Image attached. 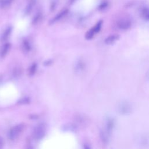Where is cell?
<instances>
[{
  "mask_svg": "<svg viewBox=\"0 0 149 149\" xmlns=\"http://www.w3.org/2000/svg\"><path fill=\"white\" fill-rule=\"evenodd\" d=\"M103 22L102 20L98 21L94 26H93L90 29H89L85 34V38L87 40H90L93 39L95 36L98 34L102 28Z\"/></svg>",
  "mask_w": 149,
  "mask_h": 149,
  "instance_id": "1",
  "label": "cell"
},
{
  "mask_svg": "<svg viewBox=\"0 0 149 149\" xmlns=\"http://www.w3.org/2000/svg\"><path fill=\"white\" fill-rule=\"evenodd\" d=\"M24 128V125L22 123L13 126L8 132V137L10 140H13L17 139L22 132L23 131Z\"/></svg>",
  "mask_w": 149,
  "mask_h": 149,
  "instance_id": "2",
  "label": "cell"
},
{
  "mask_svg": "<svg viewBox=\"0 0 149 149\" xmlns=\"http://www.w3.org/2000/svg\"><path fill=\"white\" fill-rule=\"evenodd\" d=\"M46 128L44 124H39L37 125L33 129V136L36 140L41 139L45 134Z\"/></svg>",
  "mask_w": 149,
  "mask_h": 149,
  "instance_id": "3",
  "label": "cell"
},
{
  "mask_svg": "<svg viewBox=\"0 0 149 149\" xmlns=\"http://www.w3.org/2000/svg\"><path fill=\"white\" fill-rule=\"evenodd\" d=\"M118 112L123 115H127L132 112V107L130 105L126 102H122L118 106Z\"/></svg>",
  "mask_w": 149,
  "mask_h": 149,
  "instance_id": "4",
  "label": "cell"
},
{
  "mask_svg": "<svg viewBox=\"0 0 149 149\" xmlns=\"http://www.w3.org/2000/svg\"><path fill=\"white\" fill-rule=\"evenodd\" d=\"M132 25L131 20L127 18H122L119 20L116 23L117 27L121 30H128Z\"/></svg>",
  "mask_w": 149,
  "mask_h": 149,
  "instance_id": "5",
  "label": "cell"
},
{
  "mask_svg": "<svg viewBox=\"0 0 149 149\" xmlns=\"http://www.w3.org/2000/svg\"><path fill=\"white\" fill-rule=\"evenodd\" d=\"M69 13V10L68 9H64L61 10L58 13H57L49 22V24H52L57 23L58 22L60 21L63 17H65L68 13Z\"/></svg>",
  "mask_w": 149,
  "mask_h": 149,
  "instance_id": "6",
  "label": "cell"
},
{
  "mask_svg": "<svg viewBox=\"0 0 149 149\" xmlns=\"http://www.w3.org/2000/svg\"><path fill=\"white\" fill-rule=\"evenodd\" d=\"M115 126V120L113 118L109 117L105 121V127L104 130L111 135L112 130Z\"/></svg>",
  "mask_w": 149,
  "mask_h": 149,
  "instance_id": "7",
  "label": "cell"
},
{
  "mask_svg": "<svg viewBox=\"0 0 149 149\" xmlns=\"http://www.w3.org/2000/svg\"><path fill=\"white\" fill-rule=\"evenodd\" d=\"M11 48V44L9 42L4 43L0 48V58H5L9 52Z\"/></svg>",
  "mask_w": 149,
  "mask_h": 149,
  "instance_id": "8",
  "label": "cell"
},
{
  "mask_svg": "<svg viewBox=\"0 0 149 149\" xmlns=\"http://www.w3.org/2000/svg\"><path fill=\"white\" fill-rule=\"evenodd\" d=\"M12 31V28L10 26H9L7 28H6L1 35V37H0L1 41L2 42L6 41L10 36Z\"/></svg>",
  "mask_w": 149,
  "mask_h": 149,
  "instance_id": "9",
  "label": "cell"
},
{
  "mask_svg": "<svg viewBox=\"0 0 149 149\" xmlns=\"http://www.w3.org/2000/svg\"><path fill=\"white\" fill-rule=\"evenodd\" d=\"M31 42L27 39H24L22 42V49L25 53H29L31 50Z\"/></svg>",
  "mask_w": 149,
  "mask_h": 149,
  "instance_id": "10",
  "label": "cell"
},
{
  "mask_svg": "<svg viewBox=\"0 0 149 149\" xmlns=\"http://www.w3.org/2000/svg\"><path fill=\"white\" fill-rule=\"evenodd\" d=\"M119 38V35L118 34H111L109 36H108L105 39V43L106 44H113L115 41H116Z\"/></svg>",
  "mask_w": 149,
  "mask_h": 149,
  "instance_id": "11",
  "label": "cell"
},
{
  "mask_svg": "<svg viewBox=\"0 0 149 149\" xmlns=\"http://www.w3.org/2000/svg\"><path fill=\"white\" fill-rule=\"evenodd\" d=\"M141 17L146 21H149V8L144 7L143 8L140 12Z\"/></svg>",
  "mask_w": 149,
  "mask_h": 149,
  "instance_id": "12",
  "label": "cell"
},
{
  "mask_svg": "<svg viewBox=\"0 0 149 149\" xmlns=\"http://www.w3.org/2000/svg\"><path fill=\"white\" fill-rule=\"evenodd\" d=\"M37 70V65L36 63H32L28 69V74L30 76H32L35 74Z\"/></svg>",
  "mask_w": 149,
  "mask_h": 149,
  "instance_id": "13",
  "label": "cell"
},
{
  "mask_svg": "<svg viewBox=\"0 0 149 149\" xmlns=\"http://www.w3.org/2000/svg\"><path fill=\"white\" fill-rule=\"evenodd\" d=\"M15 0H0V8L5 9L9 7Z\"/></svg>",
  "mask_w": 149,
  "mask_h": 149,
  "instance_id": "14",
  "label": "cell"
},
{
  "mask_svg": "<svg viewBox=\"0 0 149 149\" xmlns=\"http://www.w3.org/2000/svg\"><path fill=\"white\" fill-rule=\"evenodd\" d=\"M35 1L34 0H30V1L29 2V3L27 4V6L26 7L25 9V13L26 15H28L29 13H30L31 12V11L32 10L33 6L35 4Z\"/></svg>",
  "mask_w": 149,
  "mask_h": 149,
  "instance_id": "15",
  "label": "cell"
},
{
  "mask_svg": "<svg viewBox=\"0 0 149 149\" xmlns=\"http://www.w3.org/2000/svg\"><path fill=\"white\" fill-rule=\"evenodd\" d=\"M42 15L41 12H38L37 13L35 16L34 17H33V19L32 20V23L33 24H38L41 20H42Z\"/></svg>",
  "mask_w": 149,
  "mask_h": 149,
  "instance_id": "16",
  "label": "cell"
},
{
  "mask_svg": "<svg viewBox=\"0 0 149 149\" xmlns=\"http://www.w3.org/2000/svg\"><path fill=\"white\" fill-rule=\"evenodd\" d=\"M22 73V70L20 67H15L12 71V75L15 77H19Z\"/></svg>",
  "mask_w": 149,
  "mask_h": 149,
  "instance_id": "17",
  "label": "cell"
},
{
  "mask_svg": "<svg viewBox=\"0 0 149 149\" xmlns=\"http://www.w3.org/2000/svg\"><path fill=\"white\" fill-rule=\"evenodd\" d=\"M29 102V100L27 98H24L20 100V103L22 104H26Z\"/></svg>",
  "mask_w": 149,
  "mask_h": 149,
  "instance_id": "18",
  "label": "cell"
},
{
  "mask_svg": "<svg viewBox=\"0 0 149 149\" xmlns=\"http://www.w3.org/2000/svg\"><path fill=\"white\" fill-rule=\"evenodd\" d=\"M3 144H4L3 140V139L0 136V149H2V148H3Z\"/></svg>",
  "mask_w": 149,
  "mask_h": 149,
  "instance_id": "19",
  "label": "cell"
},
{
  "mask_svg": "<svg viewBox=\"0 0 149 149\" xmlns=\"http://www.w3.org/2000/svg\"><path fill=\"white\" fill-rule=\"evenodd\" d=\"M84 149H91V148H90V147L88 145L85 144L84 146Z\"/></svg>",
  "mask_w": 149,
  "mask_h": 149,
  "instance_id": "20",
  "label": "cell"
},
{
  "mask_svg": "<svg viewBox=\"0 0 149 149\" xmlns=\"http://www.w3.org/2000/svg\"><path fill=\"white\" fill-rule=\"evenodd\" d=\"M51 63H52V61H51V60H49V61H48L47 62H45L44 63V64L46 65H49V64H51Z\"/></svg>",
  "mask_w": 149,
  "mask_h": 149,
  "instance_id": "21",
  "label": "cell"
},
{
  "mask_svg": "<svg viewBox=\"0 0 149 149\" xmlns=\"http://www.w3.org/2000/svg\"><path fill=\"white\" fill-rule=\"evenodd\" d=\"M75 1H76V0H69V2H70V3H73Z\"/></svg>",
  "mask_w": 149,
  "mask_h": 149,
  "instance_id": "22",
  "label": "cell"
}]
</instances>
